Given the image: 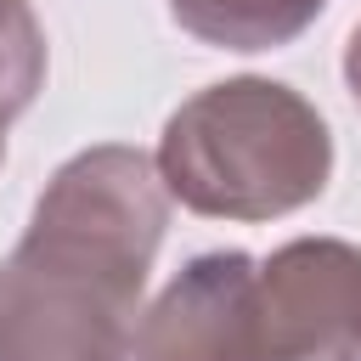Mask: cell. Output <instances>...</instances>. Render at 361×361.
Segmentation results:
<instances>
[{
    "label": "cell",
    "instance_id": "obj_1",
    "mask_svg": "<svg viewBox=\"0 0 361 361\" xmlns=\"http://www.w3.org/2000/svg\"><path fill=\"white\" fill-rule=\"evenodd\" d=\"M164 226L169 192L141 147L56 164L0 259V361H130Z\"/></svg>",
    "mask_w": 361,
    "mask_h": 361
},
{
    "label": "cell",
    "instance_id": "obj_2",
    "mask_svg": "<svg viewBox=\"0 0 361 361\" xmlns=\"http://www.w3.org/2000/svg\"><path fill=\"white\" fill-rule=\"evenodd\" d=\"M152 169L169 203L203 220H282L327 192L333 130L293 85L237 73L164 118Z\"/></svg>",
    "mask_w": 361,
    "mask_h": 361
},
{
    "label": "cell",
    "instance_id": "obj_3",
    "mask_svg": "<svg viewBox=\"0 0 361 361\" xmlns=\"http://www.w3.org/2000/svg\"><path fill=\"white\" fill-rule=\"evenodd\" d=\"M254 361H361V248L293 237L254 265Z\"/></svg>",
    "mask_w": 361,
    "mask_h": 361
},
{
    "label": "cell",
    "instance_id": "obj_4",
    "mask_svg": "<svg viewBox=\"0 0 361 361\" xmlns=\"http://www.w3.org/2000/svg\"><path fill=\"white\" fill-rule=\"evenodd\" d=\"M254 265L243 248L186 259L141 310L130 361H254Z\"/></svg>",
    "mask_w": 361,
    "mask_h": 361
},
{
    "label": "cell",
    "instance_id": "obj_5",
    "mask_svg": "<svg viewBox=\"0 0 361 361\" xmlns=\"http://www.w3.org/2000/svg\"><path fill=\"white\" fill-rule=\"evenodd\" d=\"M327 0H169V17L214 51H276L293 45Z\"/></svg>",
    "mask_w": 361,
    "mask_h": 361
},
{
    "label": "cell",
    "instance_id": "obj_6",
    "mask_svg": "<svg viewBox=\"0 0 361 361\" xmlns=\"http://www.w3.org/2000/svg\"><path fill=\"white\" fill-rule=\"evenodd\" d=\"M45 85V28L28 0H0V158L6 130L34 107Z\"/></svg>",
    "mask_w": 361,
    "mask_h": 361
},
{
    "label": "cell",
    "instance_id": "obj_7",
    "mask_svg": "<svg viewBox=\"0 0 361 361\" xmlns=\"http://www.w3.org/2000/svg\"><path fill=\"white\" fill-rule=\"evenodd\" d=\"M344 85H350V96H355V107H361V23H355V34L344 39Z\"/></svg>",
    "mask_w": 361,
    "mask_h": 361
}]
</instances>
